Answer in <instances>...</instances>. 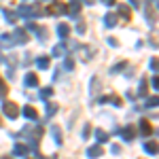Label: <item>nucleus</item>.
<instances>
[{"label":"nucleus","instance_id":"nucleus-1","mask_svg":"<svg viewBox=\"0 0 159 159\" xmlns=\"http://www.w3.org/2000/svg\"><path fill=\"white\" fill-rule=\"evenodd\" d=\"M47 13L49 15H61V13H66V4L61 0H53L49 7H47Z\"/></svg>","mask_w":159,"mask_h":159},{"label":"nucleus","instance_id":"nucleus-2","mask_svg":"<svg viewBox=\"0 0 159 159\" xmlns=\"http://www.w3.org/2000/svg\"><path fill=\"white\" fill-rule=\"evenodd\" d=\"M2 112H4L9 119H17L19 108H17V104H13V102H4V104H2Z\"/></svg>","mask_w":159,"mask_h":159},{"label":"nucleus","instance_id":"nucleus-3","mask_svg":"<svg viewBox=\"0 0 159 159\" xmlns=\"http://www.w3.org/2000/svg\"><path fill=\"white\" fill-rule=\"evenodd\" d=\"M19 13H21V15H28V17H38V15H40V9H38L36 4H32V7H21Z\"/></svg>","mask_w":159,"mask_h":159},{"label":"nucleus","instance_id":"nucleus-4","mask_svg":"<svg viewBox=\"0 0 159 159\" xmlns=\"http://www.w3.org/2000/svg\"><path fill=\"white\" fill-rule=\"evenodd\" d=\"M119 134H121V138L125 140V142H132V140H134V136H136V132H134V127H132V125H127V127L119 129Z\"/></svg>","mask_w":159,"mask_h":159},{"label":"nucleus","instance_id":"nucleus-5","mask_svg":"<svg viewBox=\"0 0 159 159\" xmlns=\"http://www.w3.org/2000/svg\"><path fill=\"white\" fill-rule=\"evenodd\" d=\"M13 40H15V43H19V45H25V43H28V34H25V30H15Z\"/></svg>","mask_w":159,"mask_h":159},{"label":"nucleus","instance_id":"nucleus-6","mask_svg":"<svg viewBox=\"0 0 159 159\" xmlns=\"http://www.w3.org/2000/svg\"><path fill=\"white\" fill-rule=\"evenodd\" d=\"M79 11H81V2H79V0H72V2H68V7H66V13H70V15H76Z\"/></svg>","mask_w":159,"mask_h":159},{"label":"nucleus","instance_id":"nucleus-7","mask_svg":"<svg viewBox=\"0 0 159 159\" xmlns=\"http://www.w3.org/2000/svg\"><path fill=\"white\" fill-rule=\"evenodd\" d=\"M24 117L25 119H32V121H36V108H34V106H25L24 108Z\"/></svg>","mask_w":159,"mask_h":159},{"label":"nucleus","instance_id":"nucleus-8","mask_svg":"<svg viewBox=\"0 0 159 159\" xmlns=\"http://www.w3.org/2000/svg\"><path fill=\"white\" fill-rule=\"evenodd\" d=\"M51 136H53L55 144H61V129L57 127V125H51Z\"/></svg>","mask_w":159,"mask_h":159},{"label":"nucleus","instance_id":"nucleus-9","mask_svg":"<svg viewBox=\"0 0 159 159\" xmlns=\"http://www.w3.org/2000/svg\"><path fill=\"white\" fill-rule=\"evenodd\" d=\"M87 157H102V147H100V144L89 147L87 148Z\"/></svg>","mask_w":159,"mask_h":159},{"label":"nucleus","instance_id":"nucleus-10","mask_svg":"<svg viewBox=\"0 0 159 159\" xmlns=\"http://www.w3.org/2000/svg\"><path fill=\"white\" fill-rule=\"evenodd\" d=\"M106 102H112L117 108L121 106V98H117V96H106V98H100V104H106Z\"/></svg>","mask_w":159,"mask_h":159},{"label":"nucleus","instance_id":"nucleus-11","mask_svg":"<svg viewBox=\"0 0 159 159\" xmlns=\"http://www.w3.org/2000/svg\"><path fill=\"white\" fill-rule=\"evenodd\" d=\"M140 132H142V136H151V132H153V127H151V123L147 119L140 121Z\"/></svg>","mask_w":159,"mask_h":159},{"label":"nucleus","instance_id":"nucleus-12","mask_svg":"<svg viewBox=\"0 0 159 159\" xmlns=\"http://www.w3.org/2000/svg\"><path fill=\"white\" fill-rule=\"evenodd\" d=\"M0 45H2V47H13L15 40H13L11 34H2V36H0Z\"/></svg>","mask_w":159,"mask_h":159},{"label":"nucleus","instance_id":"nucleus-13","mask_svg":"<svg viewBox=\"0 0 159 159\" xmlns=\"http://www.w3.org/2000/svg\"><path fill=\"white\" fill-rule=\"evenodd\" d=\"M28 151H30V148L25 147V144H15V148H13V153H15L17 157H24V155H28Z\"/></svg>","mask_w":159,"mask_h":159},{"label":"nucleus","instance_id":"nucleus-14","mask_svg":"<svg viewBox=\"0 0 159 159\" xmlns=\"http://www.w3.org/2000/svg\"><path fill=\"white\" fill-rule=\"evenodd\" d=\"M57 34H60V38H64V40H66V38H68V34H70V28H68L66 24H60V25H57Z\"/></svg>","mask_w":159,"mask_h":159},{"label":"nucleus","instance_id":"nucleus-15","mask_svg":"<svg viewBox=\"0 0 159 159\" xmlns=\"http://www.w3.org/2000/svg\"><path fill=\"white\" fill-rule=\"evenodd\" d=\"M117 11H119V15H121L125 21L129 19V7H127V4H119V7H117Z\"/></svg>","mask_w":159,"mask_h":159},{"label":"nucleus","instance_id":"nucleus-16","mask_svg":"<svg viewBox=\"0 0 159 159\" xmlns=\"http://www.w3.org/2000/svg\"><path fill=\"white\" fill-rule=\"evenodd\" d=\"M117 21H119V19H117V15H112V13H108V15L104 17V25H106V28H112Z\"/></svg>","mask_w":159,"mask_h":159},{"label":"nucleus","instance_id":"nucleus-17","mask_svg":"<svg viewBox=\"0 0 159 159\" xmlns=\"http://www.w3.org/2000/svg\"><path fill=\"white\" fill-rule=\"evenodd\" d=\"M25 85H28V87H36V85H38V76L30 72L28 76H25Z\"/></svg>","mask_w":159,"mask_h":159},{"label":"nucleus","instance_id":"nucleus-18","mask_svg":"<svg viewBox=\"0 0 159 159\" xmlns=\"http://www.w3.org/2000/svg\"><path fill=\"white\" fill-rule=\"evenodd\" d=\"M144 151H147V153H151V155H157V142H153V140H151V142H147V144H144Z\"/></svg>","mask_w":159,"mask_h":159},{"label":"nucleus","instance_id":"nucleus-19","mask_svg":"<svg viewBox=\"0 0 159 159\" xmlns=\"http://www.w3.org/2000/svg\"><path fill=\"white\" fill-rule=\"evenodd\" d=\"M96 138H98V144H102V142H108V134H106L104 129H98V132H96Z\"/></svg>","mask_w":159,"mask_h":159},{"label":"nucleus","instance_id":"nucleus-20","mask_svg":"<svg viewBox=\"0 0 159 159\" xmlns=\"http://www.w3.org/2000/svg\"><path fill=\"white\" fill-rule=\"evenodd\" d=\"M36 66H38V68H49V57H38Z\"/></svg>","mask_w":159,"mask_h":159},{"label":"nucleus","instance_id":"nucleus-21","mask_svg":"<svg viewBox=\"0 0 159 159\" xmlns=\"http://www.w3.org/2000/svg\"><path fill=\"white\" fill-rule=\"evenodd\" d=\"M4 19L9 21V24H15V19H17V15L13 11H4Z\"/></svg>","mask_w":159,"mask_h":159},{"label":"nucleus","instance_id":"nucleus-22","mask_svg":"<svg viewBox=\"0 0 159 159\" xmlns=\"http://www.w3.org/2000/svg\"><path fill=\"white\" fill-rule=\"evenodd\" d=\"M64 53H66V47H64V45L53 47V55H55V57H60V55H64Z\"/></svg>","mask_w":159,"mask_h":159},{"label":"nucleus","instance_id":"nucleus-23","mask_svg":"<svg viewBox=\"0 0 159 159\" xmlns=\"http://www.w3.org/2000/svg\"><path fill=\"white\" fill-rule=\"evenodd\" d=\"M51 96H53V89H51V87H47V89L40 91V98H43V100H49Z\"/></svg>","mask_w":159,"mask_h":159},{"label":"nucleus","instance_id":"nucleus-24","mask_svg":"<svg viewBox=\"0 0 159 159\" xmlns=\"http://www.w3.org/2000/svg\"><path fill=\"white\" fill-rule=\"evenodd\" d=\"M57 112V104H47V117H53Z\"/></svg>","mask_w":159,"mask_h":159},{"label":"nucleus","instance_id":"nucleus-25","mask_svg":"<svg viewBox=\"0 0 159 159\" xmlns=\"http://www.w3.org/2000/svg\"><path fill=\"white\" fill-rule=\"evenodd\" d=\"M7 91H9V89H7V85H4V81L0 79V98H2V100L7 98Z\"/></svg>","mask_w":159,"mask_h":159},{"label":"nucleus","instance_id":"nucleus-26","mask_svg":"<svg viewBox=\"0 0 159 159\" xmlns=\"http://www.w3.org/2000/svg\"><path fill=\"white\" fill-rule=\"evenodd\" d=\"M138 93H140V96H144V93H147V79H142V81H140V89H138Z\"/></svg>","mask_w":159,"mask_h":159},{"label":"nucleus","instance_id":"nucleus-27","mask_svg":"<svg viewBox=\"0 0 159 159\" xmlns=\"http://www.w3.org/2000/svg\"><path fill=\"white\" fill-rule=\"evenodd\" d=\"M64 68H66V70H72V68H74L72 57H66V61H64Z\"/></svg>","mask_w":159,"mask_h":159},{"label":"nucleus","instance_id":"nucleus-28","mask_svg":"<svg viewBox=\"0 0 159 159\" xmlns=\"http://www.w3.org/2000/svg\"><path fill=\"white\" fill-rule=\"evenodd\" d=\"M36 34H38L40 40H45V38H47V30H45V28H36Z\"/></svg>","mask_w":159,"mask_h":159},{"label":"nucleus","instance_id":"nucleus-29","mask_svg":"<svg viewBox=\"0 0 159 159\" xmlns=\"http://www.w3.org/2000/svg\"><path fill=\"white\" fill-rule=\"evenodd\" d=\"M155 106H157V98H151L147 102V108H155Z\"/></svg>","mask_w":159,"mask_h":159},{"label":"nucleus","instance_id":"nucleus-30","mask_svg":"<svg viewBox=\"0 0 159 159\" xmlns=\"http://www.w3.org/2000/svg\"><path fill=\"white\" fill-rule=\"evenodd\" d=\"M89 132H91V127H89V125H85V127H83V134H81V136H83V140L89 136Z\"/></svg>","mask_w":159,"mask_h":159},{"label":"nucleus","instance_id":"nucleus-31","mask_svg":"<svg viewBox=\"0 0 159 159\" xmlns=\"http://www.w3.org/2000/svg\"><path fill=\"white\" fill-rule=\"evenodd\" d=\"M151 70H153V72H157V57H153V60H151Z\"/></svg>","mask_w":159,"mask_h":159},{"label":"nucleus","instance_id":"nucleus-32","mask_svg":"<svg viewBox=\"0 0 159 159\" xmlns=\"http://www.w3.org/2000/svg\"><path fill=\"white\" fill-rule=\"evenodd\" d=\"M102 4H106V7H112V4H117V0H102Z\"/></svg>","mask_w":159,"mask_h":159},{"label":"nucleus","instance_id":"nucleus-33","mask_svg":"<svg viewBox=\"0 0 159 159\" xmlns=\"http://www.w3.org/2000/svg\"><path fill=\"white\" fill-rule=\"evenodd\" d=\"M76 30H79V34H83V32H85V24H79V25H76Z\"/></svg>","mask_w":159,"mask_h":159},{"label":"nucleus","instance_id":"nucleus-34","mask_svg":"<svg viewBox=\"0 0 159 159\" xmlns=\"http://www.w3.org/2000/svg\"><path fill=\"white\" fill-rule=\"evenodd\" d=\"M129 4H132L134 9H138V7H140V2H138V0H129Z\"/></svg>","mask_w":159,"mask_h":159},{"label":"nucleus","instance_id":"nucleus-35","mask_svg":"<svg viewBox=\"0 0 159 159\" xmlns=\"http://www.w3.org/2000/svg\"><path fill=\"white\" fill-rule=\"evenodd\" d=\"M85 2H87V4H93V0H85Z\"/></svg>","mask_w":159,"mask_h":159},{"label":"nucleus","instance_id":"nucleus-36","mask_svg":"<svg viewBox=\"0 0 159 159\" xmlns=\"http://www.w3.org/2000/svg\"><path fill=\"white\" fill-rule=\"evenodd\" d=\"M0 64H2V57H0Z\"/></svg>","mask_w":159,"mask_h":159},{"label":"nucleus","instance_id":"nucleus-37","mask_svg":"<svg viewBox=\"0 0 159 159\" xmlns=\"http://www.w3.org/2000/svg\"><path fill=\"white\" fill-rule=\"evenodd\" d=\"M0 125H2V119H0Z\"/></svg>","mask_w":159,"mask_h":159},{"label":"nucleus","instance_id":"nucleus-38","mask_svg":"<svg viewBox=\"0 0 159 159\" xmlns=\"http://www.w3.org/2000/svg\"><path fill=\"white\" fill-rule=\"evenodd\" d=\"M153 2H155V0H153Z\"/></svg>","mask_w":159,"mask_h":159}]
</instances>
